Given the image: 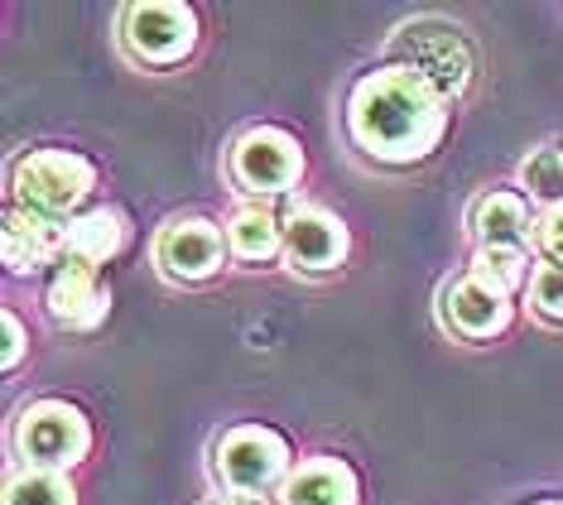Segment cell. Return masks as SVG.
Instances as JSON below:
<instances>
[{"label":"cell","mask_w":563,"mask_h":505,"mask_svg":"<svg viewBox=\"0 0 563 505\" xmlns=\"http://www.w3.org/2000/svg\"><path fill=\"white\" fill-rule=\"evenodd\" d=\"M58 261H63V227L48 222V217L10 207L5 212V265H10V275H34V270L58 265Z\"/></svg>","instance_id":"14"},{"label":"cell","mask_w":563,"mask_h":505,"mask_svg":"<svg viewBox=\"0 0 563 505\" xmlns=\"http://www.w3.org/2000/svg\"><path fill=\"white\" fill-rule=\"evenodd\" d=\"M125 245V217L117 207H92L78 212L73 222H63V261H82V265H107L117 261Z\"/></svg>","instance_id":"15"},{"label":"cell","mask_w":563,"mask_h":505,"mask_svg":"<svg viewBox=\"0 0 563 505\" xmlns=\"http://www.w3.org/2000/svg\"><path fill=\"white\" fill-rule=\"evenodd\" d=\"M227 174L251 198H279V193H289L303 178V150L279 125H251V131H241L232 140Z\"/></svg>","instance_id":"6"},{"label":"cell","mask_w":563,"mask_h":505,"mask_svg":"<svg viewBox=\"0 0 563 505\" xmlns=\"http://www.w3.org/2000/svg\"><path fill=\"white\" fill-rule=\"evenodd\" d=\"M212 468L236 501H255V496H271L275 486L289 482L294 452L285 443V433L265 429V424H241V429L222 433Z\"/></svg>","instance_id":"5"},{"label":"cell","mask_w":563,"mask_h":505,"mask_svg":"<svg viewBox=\"0 0 563 505\" xmlns=\"http://www.w3.org/2000/svg\"><path fill=\"white\" fill-rule=\"evenodd\" d=\"M472 237L477 245H510V251H530L534 241V212H530V198L525 193H510V188H492L472 202Z\"/></svg>","instance_id":"13"},{"label":"cell","mask_w":563,"mask_h":505,"mask_svg":"<svg viewBox=\"0 0 563 505\" xmlns=\"http://www.w3.org/2000/svg\"><path fill=\"white\" fill-rule=\"evenodd\" d=\"M5 505H78L68 472H40V468H20L5 482Z\"/></svg>","instance_id":"18"},{"label":"cell","mask_w":563,"mask_h":505,"mask_svg":"<svg viewBox=\"0 0 563 505\" xmlns=\"http://www.w3.org/2000/svg\"><path fill=\"white\" fill-rule=\"evenodd\" d=\"M0 328H5V361H0V366L15 371L20 356H24V322H20L15 308H5V314H0Z\"/></svg>","instance_id":"22"},{"label":"cell","mask_w":563,"mask_h":505,"mask_svg":"<svg viewBox=\"0 0 563 505\" xmlns=\"http://www.w3.org/2000/svg\"><path fill=\"white\" fill-rule=\"evenodd\" d=\"M279 501L285 505H362V482H356L352 462L318 452V458L294 462L289 482L279 486Z\"/></svg>","instance_id":"12"},{"label":"cell","mask_w":563,"mask_h":505,"mask_svg":"<svg viewBox=\"0 0 563 505\" xmlns=\"http://www.w3.org/2000/svg\"><path fill=\"white\" fill-rule=\"evenodd\" d=\"M347 135L352 145L376 164L405 168L429 160L448 135V101L433 92L424 77L400 63L362 73L347 97Z\"/></svg>","instance_id":"1"},{"label":"cell","mask_w":563,"mask_h":505,"mask_svg":"<svg viewBox=\"0 0 563 505\" xmlns=\"http://www.w3.org/2000/svg\"><path fill=\"white\" fill-rule=\"evenodd\" d=\"M155 261L178 284H202L227 270L232 245H227V231L208 217H174L155 241Z\"/></svg>","instance_id":"8"},{"label":"cell","mask_w":563,"mask_h":505,"mask_svg":"<svg viewBox=\"0 0 563 505\" xmlns=\"http://www.w3.org/2000/svg\"><path fill=\"white\" fill-rule=\"evenodd\" d=\"M125 54L145 68H174L198 48V15L184 0H140L121 20Z\"/></svg>","instance_id":"7"},{"label":"cell","mask_w":563,"mask_h":505,"mask_svg":"<svg viewBox=\"0 0 563 505\" xmlns=\"http://www.w3.org/2000/svg\"><path fill=\"white\" fill-rule=\"evenodd\" d=\"M534 251L544 255V265H563V202L534 212Z\"/></svg>","instance_id":"21"},{"label":"cell","mask_w":563,"mask_h":505,"mask_svg":"<svg viewBox=\"0 0 563 505\" xmlns=\"http://www.w3.org/2000/svg\"><path fill=\"white\" fill-rule=\"evenodd\" d=\"M510 314H516V304H510V294L492 289V284H482L477 275L448 284L443 294V318L448 328H453L457 337H467V342H486V337H501L510 328Z\"/></svg>","instance_id":"11"},{"label":"cell","mask_w":563,"mask_h":505,"mask_svg":"<svg viewBox=\"0 0 563 505\" xmlns=\"http://www.w3.org/2000/svg\"><path fill=\"white\" fill-rule=\"evenodd\" d=\"M390 63L424 77L448 107L472 87V48H467L463 30H453V24H443V20L405 24V30L390 39Z\"/></svg>","instance_id":"4"},{"label":"cell","mask_w":563,"mask_h":505,"mask_svg":"<svg viewBox=\"0 0 563 505\" xmlns=\"http://www.w3.org/2000/svg\"><path fill=\"white\" fill-rule=\"evenodd\" d=\"M227 245H232L236 261L265 265V261H275V255H285V222L261 202L236 207L232 222H227Z\"/></svg>","instance_id":"16"},{"label":"cell","mask_w":563,"mask_h":505,"mask_svg":"<svg viewBox=\"0 0 563 505\" xmlns=\"http://www.w3.org/2000/svg\"><path fill=\"white\" fill-rule=\"evenodd\" d=\"M520 188L525 198H534L540 207L563 202V145H544L520 164Z\"/></svg>","instance_id":"19"},{"label":"cell","mask_w":563,"mask_h":505,"mask_svg":"<svg viewBox=\"0 0 563 505\" xmlns=\"http://www.w3.org/2000/svg\"><path fill=\"white\" fill-rule=\"evenodd\" d=\"M472 275L482 284H492V289L501 294H516V289H530L534 270H530V251H510V245H477V255H472Z\"/></svg>","instance_id":"17"},{"label":"cell","mask_w":563,"mask_h":505,"mask_svg":"<svg viewBox=\"0 0 563 505\" xmlns=\"http://www.w3.org/2000/svg\"><path fill=\"white\" fill-rule=\"evenodd\" d=\"M97 188V168L92 160L73 150H30L10 174V198L20 212L48 217V222H73L78 207L87 202V193Z\"/></svg>","instance_id":"2"},{"label":"cell","mask_w":563,"mask_h":505,"mask_svg":"<svg viewBox=\"0 0 563 505\" xmlns=\"http://www.w3.org/2000/svg\"><path fill=\"white\" fill-rule=\"evenodd\" d=\"M15 452L24 468L68 472L92 452V424L68 399H34L15 419Z\"/></svg>","instance_id":"3"},{"label":"cell","mask_w":563,"mask_h":505,"mask_svg":"<svg viewBox=\"0 0 563 505\" xmlns=\"http://www.w3.org/2000/svg\"><path fill=\"white\" fill-rule=\"evenodd\" d=\"M44 304H48V318L68 332H92L107 322L111 314V289L101 279L97 265H82V261H58L54 275H48V289H44Z\"/></svg>","instance_id":"9"},{"label":"cell","mask_w":563,"mask_h":505,"mask_svg":"<svg viewBox=\"0 0 563 505\" xmlns=\"http://www.w3.org/2000/svg\"><path fill=\"white\" fill-rule=\"evenodd\" d=\"M347 251H352L347 227H342V217L323 212V207H299V212L285 222L289 270H303V275H332V270H342Z\"/></svg>","instance_id":"10"},{"label":"cell","mask_w":563,"mask_h":505,"mask_svg":"<svg viewBox=\"0 0 563 505\" xmlns=\"http://www.w3.org/2000/svg\"><path fill=\"white\" fill-rule=\"evenodd\" d=\"M530 308H534V318H544V322H554V328H563V265H534Z\"/></svg>","instance_id":"20"},{"label":"cell","mask_w":563,"mask_h":505,"mask_svg":"<svg viewBox=\"0 0 563 505\" xmlns=\"http://www.w3.org/2000/svg\"><path fill=\"white\" fill-rule=\"evenodd\" d=\"M217 505H251V501H236V496H232V501H217Z\"/></svg>","instance_id":"23"}]
</instances>
